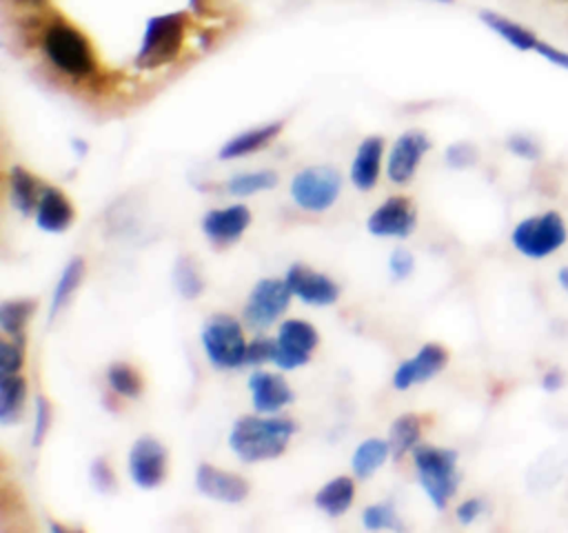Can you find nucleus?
<instances>
[{
  "instance_id": "obj_1",
  "label": "nucleus",
  "mask_w": 568,
  "mask_h": 533,
  "mask_svg": "<svg viewBox=\"0 0 568 533\" xmlns=\"http://www.w3.org/2000/svg\"><path fill=\"white\" fill-rule=\"evenodd\" d=\"M40 49L51 69L64 78L89 80L98 73V58L89 36L67 18L53 16L42 27Z\"/></svg>"
},
{
  "instance_id": "obj_2",
  "label": "nucleus",
  "mask_w": 568,
  "mask_h": 533,
  "mask_svg": "<svg viewBox=\"0 0 568 533\" xmlns=\"http://www.w3.org/2000/svg\"><path fill=\"white\" fill-rule=\"evenodd\" d=\"M297 424L277 415H242L229 433V446L242 462H264L282 455Z\"/></svg>"
},
{
  "instance_id": "obj_3",
  "label": "nucleus",
  "mask_w": 568,
  "mask_h": 533,
  "mask_svg": "<svg viewBox=\"0 0 568 533\" xmlns=\"http://www.w3.org/2000/svg\"><path fill=\"white\" fill-rule=\"evenodd\" d=\"M413 464L417 480L437 511H444L459 486L457 451L430 444H417L413 449Z\"/></svg>"
},
{
  "instance_id": "obj_4",
  "label": "nucleus",
  "mask_w": 568,
  "mask_h": 533,
  "mask_svg": "<svg viewBox=\"0 0 568 533\" xmlns=\"http://www.w3.org/2000/svg\"><path fill=\"white\" fill-rule=\"evenodd\" d=\"M186 16L184 13H162L146 20L142 31V42L135 51V69H158L173 62L184 44Z\"/></svg>"
},
{
  "instance_id": "obj_5",
  "label": "nucleus",
  "mask_w": 568,
  "mask_h": 533,
  "mask_svg": "<svg viewBox=\"0 0 568 533\" xmlns=\"http://www.w3.org/2000/svg\"><path fill=\"white\" fill-rule=\"evenodd\" d=\"M566 235L564 218L557 211H546L519 220L510 233V242L521 255L541 260L552 255L566 242Z\"/></svg>"
},
{
  "instance_id": "obj_6",
  "label": "nucleus",
  "mask_w": 568,
  "mask_h": 533,
  "mask_svg": "<svg viewBox=\"0 0 568 533\" xmlns=\"http://www.w3.org/2000/svg\"><path fill=\"white\" fill-rule=\"evenodd\" d=\"M202 346L209 362L217 369H237L244 364L246 340L242 324L224 313L211 315L202 326Z\"/></svg>"
},
{
  "instance_id": "obj_7",
  "label": "nucleus",
  "mask_w": 568,
  "mask_h": 533,
  "mask_svg": "<svg viewBox=\"0 0 568 533\" xmlns=\"http://www.w3.org/2000/svg\"><path fill=\"white\" fill-rule=\"evenodd\" d=\"M342 175L328 164H313L297 171L291 180L293 202L311 213H322L331 209L339 195Z\"/></svg>"
},
{
  "instance_id": "obj_8",
  "label": "nucleus",
  "mask_w": 568,
  "mask_h": 533,
  "mask_svg": "<svg viewBox=\"0 0 568 533\" xmlns=\"http://www.w3.org/2000/svg\"><path fill=\"white\" fill-rule=\"evenodd\" d=\"M291 298H293V293H291L286 280L264 278V280L255 282V286L251 289L248 300L242 311V318L251 329L262 331V329L271 326L288 309Z\"/></svg>"
},
{
  "instance_id": "obj_9",
  "label": "nucleus",
  "mask_w": 568,
  "mask_h": 533,
  "mask_svg": "<svg viewBox=\"0 0 568 533\" xmlns=\"http://www.w3.org/2000/svg\"><path fill=\"white\" fill-rule=\"evenodd\" d=\"M320 335L313 324L304 320H284L277 329L275 338V364L282 371H293L297 366H304L311 360L313 349L317 346Z\"/></svg>"
},
{
  "instance_id": "obj_10",
  "label": "nucleus",
  "mask_w": 568,
  "mask_h": 533,
  "mask_svg": "<svg viewBox=\"0 0 568 533\" xmlns=\"http://www.w3.org/2000/svg\"><path fill=\"white\" fill-rule=\"evenodd\" d=\"M169 455L160 440L142 435L133 442L129 451V475L140 489H155L166 477Z\"/></svg>"
},
{
  "instance_id": "obj_11",
  "label": "nucleus",
  "mask_w": 568,
  "mask_h": 533,
  "mask_svg": "<svg viewBox=\"0 0 568 533\" xmlns=\"http://www.w3.org/2000/svg\"><path fill=\"white\" fill-rule=\"evenodd\" d=\"M417 224V209L413 200L395 195L384 200L366 220L368 233L377 238H408Z\"/></svg>"
},
{
  "instance_id": "obj_12",
  "label": "nucleus",
  "mask_w": 568,
  "mask_h": 533,
  "mask_svg": "<svg viewBox=\"0 0 568 533\" xmlns=\"http://www.w3.org/2000/svg\"><path fill=\"white\" fill-rule=\"evenodd\" d=\"M448 364V351L442 346V344H435V342H428L424 346H419V351L404 360L395 375H393V386L397 391H406L415 384H422V382H428L433 380L439 371H444V366Z\"/></svg>"
},
{
  "instance_id": "obj_13",
  "label": "nucleus",
  "mask_w": 568,
  "mask_h": 533,
  "mask_svg": "<svg viewBox=\"0 0 568 533\" xmlns=\"http://www.w3.org/2000/svg\"><path fill=\"white\" fill-rule=\"evenodd\" d=\"M430 149V140L426 133L417 131V129H410V131H404L393 149H390V155H388V164H386V171H388V178L390 182L395 184H406L413 180L419 162H422V155Z\"/></svg>"
},
{
  "instance_id": "obj_14",
  "label": "nucleus",
  "mask_w": 568,
  "mask_h": 533,
  "mask_svg": "<svg viewBox=\"0 0 568 533\" xmlns=\"http://www.w3.org/2000/svg\"><path fill=\"white\" fill-rule=\"evenodd\" d=\"M284 280H286L293 298H297L311 306H328L339 295L337 282H333L328 275L317 273L304 264H293L286 271Z\"/></svg>"
},
{
  "instance_id": "obj_15",
  "label": "nucleus",
  "mask_w": 568,
  "mask_h": 533,
  "mask_svg": "<svg viewBox=\"0 0 568 533\" xmlns=\"http://www.w3.org/2000/svg\"><path fill=\"white\" fill-rule=\"evenodd\" d=\"M195 489L217 502L237 504L248 495V484L242 475L217 469L213 464H200L195 471Z\"/></svg>"
},
{
  "instance_id": "obj_16",
  "label": "nucleus",
  "mask_w": 568,
  "mask_h": 533,
  "mask_svg": "<svg viewBox=\"0 0 568 533\" xmlns=\"http://www.w3.org/2000/svg\"><path fill=\"white\" fill-rule=\"evenodd\" d=\"M248 391L255 411L264 415H275L295 398L288 382L282 375L268 371H253L248 378Z\"/></svg>"
},
{
  "instance_id": "obj_17",
  "label": "nucleus",
  "mask_w": 568,
  "mask_h": 533,
  "mask_svg": "<svg viewBox=\"0 0 568 533\" xmlns=\"http://www.w3.org/2000/svg\"><path fill=\"white\" fill-rule=\"evenodd\" d=\"M251 224V211L246 204H231L224 209H211L202 220V231L213 244L235 242Z\"/></svg>"
},
{
  "instance_id": "obj_18",
  "label": "nucleus",
  "mask_w": 568,
  "mask_h": 533,
  "mask_svg": "<svg viewBox=\"0 0 568 533\" xmlns=\"http://www.w3.org/2000/svg\"><path fill=\"white\" fill-rule=\"evenodd\" d=\"M382 155H384V138L382 135H368L359 142L353 164H351V180L359 191H371L377 184Z\"/></svg>"
},
{
  "instance_id": "obj_19",
  "label": "nucleus",
  "mask_w": 568,
  "mask_h": 533,
  "mask_svg": "<svg viewBox=\"0 0 568 533\" xmlns=\"http://www.w3.org/2000/svg\"><path fill=\"white\" fill-rule=\"evenodd\" d=\"M73 204L60 189L44 187L36 207V224L47 233H62L73 222Z\"/></svg>"
},
{
  "instance_id": "obj_20",
  "label": "nucleus",
  "mask_w": 568,
  "mask_h": 533,
  "mask_svg": "<svg viewBox=\"0 0 568 533\" xmlns=\"http://www.w3.org/2000/svg\"><path fill=\"white\" fill-rule=\"evenodd\" d=\"M284 129L282 120H273L253 129H246L233 138H229L222 147H220V160H231V158H242L248 153H255L260 149H264L266 144H271Z\"/></svg>"
},
{
  "instance_id": "obj_21",
  "label": "nucleus",
  "mask_w": 568,
  "mask_h": 533,
  "mask_svg": "<svg viewBox=\"0 0 568 533\" xmlns=\"http://www.w3.org/2000/svg\"><path fill=\"white\" fill-rule=\"evenodd\" d=\"M479 20L493 29L501 40H506L510 47H515L517 51H535L537 47V36L535 31H530L528 27L497 13V11H490V9H481L479 11Z\"/></svg>"
},
{
  "instance_id": "obj_22",
  "label": "nucleus",
  "mask_w": 568,
  "mask_h": 533,
  "mask_svg": "<svg viewBox=\"0 0 568 533\" xmlns=\"http://www.w3.org/2000/svg\"><path fill=\"white\" fill-rule=\"evenodd\" d=\"M355 497V484L353 477L348 475H337L331 482H326L313 497L315 506L320 511H324L331 517H337L342 513H346L353 504Z\"/></svg>"
},
{
  "instance_id": "obj_23",
  "label": "nucleus",
  "mask_w": 568,
  "mask_h": 533,
  "mask_svg": "<svg viewBox=\"0 0 568 533\" xmlns=\"http://www.w3.org/2000/svg\"><path fill=\"white\" fill-rule=\"evenodd\" d=\"M42 189H44V187H40V182L33 178V173L27 171L24 167L13 164V167L9 169V195H11L13 207H16L22 215L36 213V207H38V200H40Z\"/></svg>"
},
{
  "instance_id": "obj_24",
  "label": "nucleus",
  "mask_w": 568,
  "mask_h": 533,
  "mask_svg": "<svg viewBox=\"0 0 568 533\" xmlns=\"http://www.w3.org/2000/svg\"><path fill=\"white\" fill-rule=\"evenodd\" d=\"M84 273H87V262H84L82 255H75V258H71V260L64 264V269H62V273H60V278H58V282H55L53 295H51L49 322H53L55 315L71 302V298H73V293L78 291V286H80Z\"/></svg>"
},
{
  "instance_id": "obj_25",
  "label": "nucleus",
  "mask_w": 568,
  "mask_h": 533,
  "mask_svg": "<svg viewBox=\"0 0 568 533\" xmlns=\"http://www.w3.org/2000/svg\"><path fill=\"white\" fill-rule=\"evenodd\" d=\"M422 435V418L417 413H402L393 420L388 429V446L390 457L402 460L408 451H413Z\"/></svg>"
},
{
  "instance_id": "obj_26",
  "label": "nucleus",
  "mask_w": 568,
  "mask_h": 533,
  "mask_svg": "<svg viewBox=\"0 0 568 533\" xmlns=\"http://www.w3.org/2000/svg\"><path fill=\"white\" fill-rule=\"evenodd\" d=\"M388 455H390L388 440H379V438L364 440L353 451V457H351V466H353L355 477H359V480L371 477L388 460Z\"/></svg>"
},
{
  "instance_id": "obj_27",
  "label": "nucleus",
  "mask_w": 568,
  "mask_h": 533,
  "mask_svg": "<svg viewBox=\"0 0 568 533\" xmlns=\"http://www.w3.org/2000/svg\"><path fill=\"white\" fill-rule=\"evenodd\" d=\"M27 398V380L20 373L0 375V422L9 426L20 418Z\"/></svg>"
},
{
  "instance_id": "obj_28",
  "label": "nucleus",
  "mask_w": 568,
  "mask_h": 533,
  "mask_svg": "<svg viewBox=\"0 0 568 533\" xmlns=\"http://www.w3.org/2000/svg\"><path fill=\"white\" fill-rule=\"evenodd\" d=\"M173 286L184 300H193L204 291V278L191 255H180L173 264Z\"/></svg>"
},
{
  "instance_id": "obj_29",
  "label": "nucleus",
  "mask_w": 568,
  "mask_h": 533,
  "mask_svg": "<svg viewBox=\"0 0 568 533\" xmlns=\"http://www.w3.org/2000/svg\"><path fill=\"white\" fill-rule=\"evenodd\" d=\"M36 311V300L31 298H18V300H4L0 304V326L7 335L20 338L29 318Z\"/></svg>"
},
{
  "instance_id": "obj_30",
  "label": "nucleus",
  "mask_w": 568,
  "mask_h": 533,
  "mask_svg": "<svg viewBox=\"0 0 568 533\" xmlns=\"http://www.w3.org/2000/svg\"><path fill=\"white\" fill-rule=\"evenodd\" d=\"M277 184V173L271 169H260V171H246V173H235L226 182V191L233 195H255L260 191H268Z\"/></svg>"
},
{
  "instance_id": "obj_31",
  "label": "nucleus",
  "mask_w": 568,
  "mask_h": 533,
  "mask_svg": "<svg viewBox=\"0 0 568 533\" xmlns=\"http://www.w3.org/2000/svg\"><path fill=\"white\" fill-rule=\"evenodd\" d=\"M106 380H109L111 389L122 398L135 400L142 393V380H140L138 371L126 362H113L106 369Z\"/></svg>"
},
{
  "instance_id": "obj_32",
  "label": "nucleus",
  "mask_w": 568,
  "mask_h": 533,
  "mask_svg": "<svg viewBox=\"0 0 568 533\" xmlns=\"http://www.w3.org/2000/svg\"><path fill=\"white\" fill-rule=\"evenodd\" d=\"M362 524L368 531H404V522L399 520L393 502L368 504L362 513Z\"/></svg>"
},
{
  "instance_id": "obj_33",
  "label": "nucleus",
  "mask_w": 568,
  "mask_h": 533,
  "mask_svg": "<svg viewBox=\"0 0 568 533\" xmlns=\"http://www.w3.org/2000/svg\"><path fill=\"white\" fill-rule=\"evenodd\" d=\"M53 422V406L44 395L36 398V420H33V435H31V444L40 446L51 429Z\"/></svg>"
},
{
  "instance_id": "obj_34",
  "label": "nucleus",
  "mask_w": 568,
  "mask_h": 533,
  "mask_svg": "<svg viewBox=\"0 0 568 533\" xmlns=\"http://www.w3.org/2000/svg\"><path fill=\"white\" fill-rule=\"evenodd\" d=\"M89 477H91V484L95 486V491L104 493V495H111L115 489H118V480H115V473L111 469V464L102 457H95L89 466Z\"/></svg>"
},
{
  "instance_id": "obj_35",
  "label": "nucleus",
  "mask_w": 568,
  "mask_h": 533,
  "mask_svg": "<svg viewBox=\"0 0 568 533\" xmlns=\"http://www.w3.org/2000/svg\"><path fill=\"white\" fill-rule=\"evenodd\" d=\"M275 340L271 338H255L246 344V355H244V364H264V362H273L275 360Z\"/></svg>"
},
{
  "instance_id": "obj_36",
  "label": "nucleus",
  "mask_w": 568,
  "mask_h": 533,
  "mask_svg": "<svg viewBox=\"0 0 568 533\" xmlns=\"http://www.w3.org/2000/svg\"><path fill=\"white\" fill-rule=\"evenodd\" d=\"M22 364H24L22 344L2 340V342H0V375L18 373V371L22 369Z\"/></svg>"
},
{
  "instance_id": "obj_37",
  "label": "nucleus",
  "mask_w": 568,
  "mask_h": 533,
  "mask_svg": "<svg viewBox=\"0 0 568 533\" xmlns=\"http://www.w3.org/2000/svg\"><path fill=\"white\" fill-rule=\"evenodd\" d=\"M446 162L453 169H466L477 162V149L470 142H455L446 149Z\"/></svg>"
},
{
  "instance_id": "obj_38",
  "label": "nucleus",
  "mask_w": 568,
  "mask_h": 533,
  "mask_svg": "<svg viewBox=\"0 0 568 533\" xmlns=\"http://www.w3.org/2000/svg\"><path fill=\"white\" fill-rule=\"evenodd\" d=\"M415 269V258L408 249H395L388 258V271L395 280H406Z\"/></svg>"
},
{
  "instance_id": "obj_39",
  "label": "nucleus",
  "mask_w": 568,
  "mask_h": 533,
  "mask_svg": "<svg viewBox=\"0 0 568 533\" xmlns=\"http://www.w3.org/2000/svg\"><path fill=\"white\" fill-rule=\"evenodd\" d=\"M506 147L517 158H526V160H537L539 158V144L532 138H528V135L515 133V135H510L506 140Z\"/></svg>"
},
{
  "instance_id": "obj_40",
  "label": "nucleus",
  "mask_w": 568,
  "mask_h": 533,
  "mask_svg": "<svg viewBox=\"0 0 568 533\" xmlns=\"http://www.w3.org/2000/svg\"><path fill=\"white\" fill-rule=\"evenodd\" d=\"M535 51H537L541 58H546L550 64H555V67L568 71V51H561V49H557V47H552V44H548V42H544V40L537 42Z\"/></svg>"
},
{
  "instance_id": "obj_41",
  "label": "nucleus",
  "mask_w": 568,
  "mask_h": 533,
  "mask_svg": "<svg viewBox=\"0 0 568 533\" xmlns=\"http://www.w3.org/2000/svg\"><path fill=\"white\" fill-rule=\"evenodd\" d=\"M481 511H484V500H479V497H468V500H464V502L457 506V520H459L462 524H473V522L479 517Z\"/></svg>"
},
{
  "instance_id": "obj_42",
  "label": "nucleus",
  "mask_w": 568,
  "mask_h": 533,
  "mask_svg": "<svg viewBox=\"0 0 568 533\" xmlns=\"http://www.w3.org/2000/svg\"><path fill=\"white\" fill-rule=\"evenodd\" d=\"M561 382H564V375H561V371H557V369L548 371V373L541 378V384H544L546 391H557V389L561 386Z\"/></svg>"
},
{
  "instance_id": "obj_43",
  "label": "nucleus",
  "mask_w": 568,
  "mask_h": 533,
  "mask_svg": "<svg viewBox=\"0 0 568 533\" xmlns=\"http://www.w3.org/2000/svg\"><path fill=\"white\" fill-rule=\"evenodd\" d=\"M557 280H559V286L568 293V266H561V269L557 271Z\"/></svg>"
},
{
  "instance_id": "obj_44",
  "label": "nucleus",
  "mask_w": 568,
  "mask_h": 533,
  "mask_svg": "<svg viewBox=\"0 0 568 533\" xmlns=\"http://www.w3.org/2000/svg\"><path fill=\"white\" fill-rule=\"evenodd\" d=\"M73 149L78 151V155H84V153L89 151V147H87V144H84L80 138H78V140H73Z\"/></svg>"
},
{
  "instance_id": "obj_45",
  "label": "nucleus",
  "mask_w": 568,
  "mask_h": 533,
  "mask_svg": "<svg viewBox=\"0 0 568 533\" xmlns=\"http://www.w3.org/2000/svg\"><path fill=\"white\" fill-rule=\"evenodd\" d=\"M49 529L51 531H55V533H62V531H67L62 524H58V522H49Z\"/></svg>"
},
{
  "instance_id": "obj_46",
  "label": "nucleus",
  "mask_w": 568,
  "mask_h": 533,
  "mask_svg": "<svg viewBox=\"0 0 568 533\" xmlns=\"http://www.w3.org/2000/svg\"><path fill=\"white\" fill-rule=\"evenodd\" d=\"M433 2H446V4H450V2H455V0H433Z\"/></svg>"
},
{
  "instance_id": "obj_47",
  "label": "nucleus",
  "mask_w": 568,
  "mask_h": 533,
  "mask_svg": "<svg viewBox=\"0 0 568 533\" xmlns=\"http://www.w3.org/2000/svg\"><path fill=\"white\" fill-rule=\"evenodd\" d=\"M195 2H202V0H193V4H195Z\"/></svg>"
},
{
  "instance_id": "obj_48",
  "label": "nucleus",
  "mask_w": 568,
  "mask_h": 533,
  "mask_svg": "<svg viewBox=\"0 0 568 533\" xmlns=\"http://www.w3.org/2000/svg\"><path fill=\"white\" fill-rule=\"evenodd\" d=\"M566 2H568V0H566Z\"/></svg>"
}]
</instances>
